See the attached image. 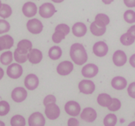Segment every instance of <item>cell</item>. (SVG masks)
<instances>
[{
    "label": "cell",
    "mask_w": 135,
    "mask_h": 126,
    "mask_svg": "<svg viewBox=\"0 0 135 126\" xmlns=\"http://www.w3.org/2000/svg\"><path fill=\"white\" fill-rule=\"evenodd\" d=\"M70 58L78 66H81L88 61V54L81 43H74L70 49Z\"/></svg>",
    "instance_id": "6da1fadb"
},
{
    "label": "cell",
    "mask_w": 135,
    "mask_h": 126,
    "mask_svg": "<svg viewBox=\"0 0 135 126\" xmlns=\"http://www.w3.org/2000/svg\"><path fill=\"white\" fill-rule=\"evenodd\" d=\"M70 26L66 24H59L55 28V32L52 35V39L55 43H59L70 33Z\"/></svg>",
    "instance_id": "7a4b0ae2"
},
{
    "label": "cell",
    "mask_w": 135,
    "mask_h": 126,
    "mask_svg": "<svg viewBox=\"0 0 135 126\" xmlns=\"http://www.w3.org/2000/svg\"><path fill=\"white\" fill-rule=\"evenodd\" d=\"M56 8L53 4L50 3H45L39 7L38 13L43 18H50L56 13Z\"/></svg>",
    "instance_id": "3957f363"
},
{
    "label": "cell",
    "mask_w": 135,
    "mask_h": 126,
    "mask_svg": "<svg viewBox=\"0 0 135 126\" xmlns=\"http://www.w3.org/2000/svg\"><path fill=\"white\" fill-rule=\"evenodd\" d=\"M26 27L30 32L34 35L40 34L44 29V26L42 24V22L36 18L30 19V21H28L26 24Z\"/></svg>",
    "instance_id": "277c9868"
},
{
    "label": "cell",
    "mask_w": 135,
    "mask_h": 126,
    "mask_svg": "<svg viewBox=\"0 0 135 126\" xmlns=\"http://www.w3.org/2000/svg\"><path fill=\"white\" fill-rule=\"evenodd\" d=\"M61 113L60 108L56 103H50L45 106V115L49 120H56Z\"/></svg>",
    "instance_id": "5b68a950"
},
{
    "label": "cell",
    "mask_w": 135,
    "mask_h": 126,
    "mask_svg": "<svg viewBox=\"0 0 135 126\" xmlns=\"http://www.w3.org/2000/svg\"><path fill=\"white\" fill-rule=\"evenodd\" d=\"M74 69V65L72 62L69 61H64L59 63L57 67V72L62 76H66L70 75Z\"/></svg>",
    "instance_id": "8992f818"
},
{
    "label": "cell",
    "mask_w": 135,
    "mask_h": 126,
    "mask_svg": "<svg viewBox=\"0 0 135 126\" xmlns=\"http://www.w3.org/2000/svg\"><path fill=\"white\" fill-rule=\"evenodd\" d=\"M23 69L21 65L17 63L11 64L7 69V75L12 79H18L22 75Z\"/></svg>",
    "instance_id": "52a82bcc"
},
{
    "label": "cell",
    "mask_w": 135,
    "mask_h": 126,
    "mask_svg": "<svg viewBox=\"0 0 135 126\" xmlns=\"http://www.w3.org/2000/svg\"><path fill=\"white\" fill-rule=\"evenodd\" d=\"M93 51L97 57H105L108 52V46L105 42L98 41L96 43H94L93 47Z\"/></svg>",
    "instance_id": "ba28073f"
},
{
    "label": "cell",
    "mask_w": 135,
    "mask_h": 126,
    "mask_svg": "<svg viewBox=\"0 0 135 126\" xmlns=\"http://www.w3.org/2000/svg\"><path fill=\"white\" fill-rule=\"evenodd\" d=\"M80 106L77 101H69L65 105V111L66 112L72 116H77L80 113Z\"/></svg>",
    "instance_id": "9c48e42d"
},
{
    "label": "cell",
    "mask_w": 135,
    "mask_h": 126,
    "mask_svg": "<svg viewBox=\"0 0 135 126\" xmlns=\"http://www.w3.org/2000/svg\"><path fill=\"white\" fill-rule=\"evenodd\" d=\"M79 92L84 94H92L95 90V84L93 81L84 80L79 84Z\"/></svg>",
    "instance_id": "30bf717a"
},
{
    "label": "cell",
    "mask_w": 135,
    "mask_h": 126,
    "mask_svg": "<svg viewBox=\"0 0 135 126\" xmlns=\"http://www.w3.org/2000/svg\"><path fill=\"white\" fill-rule=\"evenodd\" d=\"M28 122L30 126H44L45 119L40 112H35L30 115Z\"/></svg>",
    "instance_id": "8fae6325"
},
{
    "label": "cell",
    "mask_w": 135,
    "mask_h": 126,
    "mask_svg": "<svg viewBox=\"0 0 135 126\" xmlns=\"http://www.w3.org/2000/svg\"><path fill=\"white\" fill-rule=\"evenodd\" d=\"M80 118L85 122L92 123L97 118V112L92 107H86L83 110L82 113L80 114Z\"/></svg>",
    "instance_id": "7c38bea8"
},
{
    "label": "cell",
    "mask_w": 135,
    "mask_h": 126,
    "mask_svg": "<svg viewBox=\"0 0 135 126\" xmlns=\"http://www.w3.org/2000/svg\"><path fill=\"white\" fill-rule=\"evenodd\" d=\"M27 98V92L22 87H17L12 90V98L16 102H21Z\"/></svg>",
    "instance_id": "4fadbf2b"
},
{
    "label": "cell",
    "mask_w": 135,
    "mask_h": 126,
    "mask_svg": "<svg viewBox=\"0 0 135 126\" xmlns=\"http://www.w3.org/2000/svg\"><path fill=\"white\" fill-rule=\"evenodd\" d=\"M81 73L85 78H93L98 73V67L95 64H87L83 67Z\"/></svg>",
    "instance_id": "5bb4252c"
},
{
    "label": "cell",
    "mask_w": 135,
    "mask_h": 126,
    "mask_svg": "<svg viewBox=\"0 0 135 126\" xmlns=\"http://www.w3.org/2000/svg\"><path fill=\"white\" fill-rule=\"evenodd\" d=\"M113 63L116 66H122L127 62V56L124 51L116 50L112 57Z\"/></svg>",
    "instance_id": "9a60e30c"
},
{
    "label": "cell",
    "mask_w": 135,
    "mask_h": 126,
    "mask_svg": "<svg viewBox=\"0 0 135 126\" xmlns=\"http://www.w3.org/2000/svg\"><path fill=\"white\" fill-rule=\"evenodd\" d=\"M22 12L26 17H33L37 13V6L32 2H27L22 7Z\"/></svg>",
    "instance_id": "2e32d148"
},
{
    "label": "cell",
    "mask_w": 135,
    "mask_h": 126,
    "mask_svg": "<svg viewBox=\"0 0 135 126\" xmlns=\"http://www.w3.org/2000/svg\"><path fill=\"white\" fill-rule=\"evenodd\" d=\"M25 86L29 90H35L38 86V78L35 74H30L25 78Z\"/></svg>",
    "instance_id": "e0dca14e"
},
{
    "label": "cell",
    "mask_w": 135,
    "mask_h": 126,
    "mask_svg": "<svg viewBox=\"0 0 135 126\" xmlns=\"http://www.w3.org/2000/svg\"><path fill=\"white\" fill-rule=\"evenodd\" d=\"M72 33L75 36L80 38L86 35L87 33V26L82 22H76L72 26Z\"/></svg>",
    "instance_id": "ac0fdd59"
},
{
    "label": "cell",
    "mask_w": 135,
    "mask_h": 126,
    "mask_svg": "<svg viewBox=\"0 0 135 126\" xmlns=\"http://www.w3.org/2000/svg\"><path fill=\"white\" fill-rule=\"evenodd\" d=\"M43 59L42 52L38 49H32L28 53V60L32 64H38Z\"/></svg>",
    "instance_id": "d6986e66"
},
{
    "label": "cell",
    "mask_w": 135,
    "mask_h": 126,
    "mask_svg": "<svg viewBox=\"0 0 135 126\" xmlns=\"http://www.w3.org/2000/svg\"><path fill=\"white\" fill-rule=\"evenodd\" d=\"M112 86L116 90H123L127 86L126 79L122 76H115L112 80Z\"/></svg>",
    "instance_id": "ffe728a7"
},
{
    "label": "cell",
    "mask_w": 135,
    "mask_h": 126,
    "mask_svg": "<svg viewBox=\"0 0 135 126\" xmlns=\"http://www.w3.org/2000/svg\"><path fill=\"white\" fill-rule=\"evenodd\" d=\"M14 39L10 35H3L0 37V51L10 49L13 46Z\"/></svg>",
    "instance_id": "44dd1931"
},
{
    "label": "cell",
    "mask_w": 135,
    "mask_h": 126,
    "mask_svg": "<svg viewBox=\"0 0 135 126\" xmlns=\"http://www.w3.org/2000/svg\"><path fill=\"white\" fill-rule=\"evenodd\" d=\"M98 103L103 107H108L112 102V98L107 93H101L98 95Z\"/></svg>",
    "instance_id": "7402d4cb"
},
{
    "label": "cell",
    "mask_w": 135,
    "mask_h": 126,
    "mask_svg": "<svg viewBox=\"0 0 135 126\" xmlns=\"http://www.w3.org/2000/svg\"><path fill=\"white\" fill-rule=\"evenodd\" d=\"M107 26H102L96 24L94 21L91 23L90 25V31L91 33L95 36H102L106 33Z\"/></svg>",
    "instance_id": "603a6c76"
},
{
    "label": "cell",
    "mask_w": 135,
    "mask_h": 126,
    "mask_svg": "<svg viewBox=\"0 0 135 126\" xmlns=\"http://www.w3.org/2000/svg\"><path fill=\"white\" fill-rule=\"evenodd\" d=\"M17 49L24 53H29L32 50V43L28 39H22L17 43Z\"/></svg>",
    "instance_id": "cb8c5ba5"
},
{
    "label": "cell",
    "mask_w": 135,
    "mask_h": 126,
    "mask_svg": "<svg viewBox=\"0 0 135 126\" xmlns=\"http://www.w3.org/2000/svg\"><path fill=\"white\" fill-rule=\"evenodd\" d=\"M94 22L99 26H107L110 23V18L107 15H106L104 13H98L96 16V17H95Z\"/></svg>",
    "instance_id": "d4e9b609"
},
{
    "label": "cell",
    "mask_w": 135,
    "mask_h": 126,
    "mask_svg": "<svg viewBox=\"0 0 135 126\" xmlns=\"http://www.w3.org/2000/svg\"><path fill=\"white\" fill-rule=\"evenodd\" d=\"M62 55V50L58 46H53L49 51V57L52 60H58Z\"/></svg>",
    "instance_id": "484cf974"
},
{
    "label": "cell",
    "mask_w": 135,
    "mask_h": 126,
    "mask_svg": "<svg viewBox=\"0 0 135 126\" xmlns=\"http://www.w3.org/2000/svg\"><path fill=\"white\" fill-rule=\"evenodd\" d=\"M120 43L124 45V46H130L132 45L134 41H135V38H133L130 34H129L128 32H126L124 34H123L120 36Z\"/></svg>",
    "instance_id": "4316f807"
},
{
    "label": "cell",
    "mask_w": 135,
    "mask_h": 126,
    "mask_svg": "<svg viewBox=\"0 0 135 126\" xmlns=\"http://www.w3.org/2000/svg\"><path fill=\"white\" fill-rule=\"evenodd\" d=\"M14 59L17 63H25L28 59V53H24L17 49L14 52Z\"/></svg>",
    "instance_id": "83f0119b"
},
{
    "label": "cell",
    "mask_w": 135,
    "mask_h": 126,
    "mask_svg": "<svg viewBox=\"0 0 135 126\" xmlns=\"http://www.w3.org/2000/svg\"><path fill=\"white\" fill-rule=\"evenodd\" d=\"M12 59H13V56H12V52L11 51L5 52L0 56V62L4 66L11 64Z\"/></svg>",
    "instance_id": "f1b7e54d"
},
{
    "label": "cell",
    "mask_w": 135,
    "mask_h": 126,
    "mask_svg": "<svg viewBox=\"0 0 135 126\" xmlns=\"http://www.w3.org/2000/svg\"><path fill=\"white\" fill-rule=\"evenodd\" d=\"M11 125L12 126H25L26 120L22 115H16L11 119Z\"/></svg>",
    "instance_id": "f546056e"
},
{
    "label": "cell",
    "mask_w": 135,
    "mask_h": 126,
    "mask_svg": "<svg viewBox=\"0 0 135 126\" xmlns=\"http://www.w3.org/2000/svg\"><path fill=\"white\" fill-rule=\"evenodd\" d=\"M117 122V117L115 114H108L103 120L105 126H115Z\"/></svg>",
    "instance_id": "4dcf8cb0"
},
{
    "label": "cell",
    "mask_w": 135,
    "mask_h": 126,
    "mask_svg": "<svg viewBox=\"0 0 135 126\" xmlns=\"http://www.w3.org/2000/svg\"><path fill=\"white\" fill-rule=\"evenodd\" d=\"M12 8L9 5L7 4H2L0 7V17L3 18H7L12 15Z\"/></svg>",
    "instance_id": "1f68e13d"
},
{
    "label": "cell",
    "mask_w": 135,
    "mask_h": 126,
    "mask_svg": "<svg viewBox=\"0 0 135 126\" xmlns=\"http://www.w3.org/2000/svg\"><path fill=\"white\" fill-rule=\"evenodd\" d=\"M124 19L129 24L135 23V12L133 10H128L124 13Z\"/></svg>",
    "instance_id": "d6a6232c"
},
{
    "label": "cell",
    "mask_w": 135,
    "mask_h": 126,
    "mask_svg": "<svg viewBox=\"0 0 135 126\" xmlns=\"http://www.w3.org/2000/svg\"><path fill=\"white\" fill-rule=\"evenodd\" d=\"M10 111V106L9 103L6 101H0V115L3 116L6 115Z\"/></svg>",
    "instance_id": "836d02e7"
},
{
    "label": "cell",
    "mask_w": 135,
    "mask_h": 126,
    "mask_svg": "<svg viewBox=\"0 0 135 126\" xmlns=\"http://www.w3.org/2000/svg\"><path fill=\"white\" fill-rule=\"evenodd\" d=\"M121 107V102L118 98H112V104L110 105V106H108L107 108L110 110V112H116L119 111Z\"/></svg>",
    "instance_id": "e575fe53"
},
{
    "label": "cell",
    "mask_w": 135,
    "mask_h": 126,
    "mask_svg": "<svg viewBox=\"0 0 135 126\" xmlns=\"http://www.w3.org/2000/svg\"><path fill=\"white\" fill-rule=\"evenodd\" d=\"M10 30V24L5 20L0 19V34L7 33Z\"/></svg>",
    "instance_id": "d590c367"
},
{
    "label": "cell",
    "mask_w": 135,
    "mask_h": 126,
    "mask_svg": "<svg viewBox=\"0 0 135 126\" xmlns=\"http://www.w3.org/2000/svg\"><path fill=\"white\" fill-rule=\"evenodd\" d=\"M127 92H128L129 97H131L132 98H135V82H133L129 85Z\"/></svg>",
    "instance_id": "8d00e7d4"
},
{
    "label": "cell",
    "mask_w": 135,
    "mask_h": 126,
    "mask_svg": "<svg viewBox=\"0 0 135 126\" xmlns=\"http://www.w3.org/2000/svg\"><path fill=\"white\" fill-rule=\"evenodd\" d=\"M56 102V98L53 95H47L44 99V105L47 106V104L50 103H55Z\"/></svg>",
    "instance_id": "74e56055"
},
{
    "label": "cell",
    "mask_w": 135,
    "mask_h": 126,
    "mask_svg": "<svg viewBox=\"0 0 135 126\" xmlns=\"http://www.w3.org/2000/svg\"><path fill=\"white\" fill-rule=\"evenodd\" d=\"M68 126H79V122L75 118H70L67 122Z\"/></svg>",
    "instance_id": "f35d334b"
},
{
    "label": "cell",
    "mask_w": 135,
    "mask_h": 126,
    "mask_svg": "<svg viewBox=\"0 0 135 126\" xmlns=\"http://www.w3.org/2000/svg\"><path fill=\"white\" fill-rule=\"evenodd\" d=\"M124 3L128 7H135V0H124Z\"/></svg>",
    "instance_id": "ab89813d"
},
{
    "label": "cell",
    "mask_w": 135,
    "mask_h": 126,
    "mask_svg": "<svg viewBox=\"0 0 135 126\" xmlns=\"http://www.w3.org/2000/svg\"><path fill=\"white\" fill-rule=\"evenodd\" d=\"M127 32H128L129 34H130L133 38H135V25L132 26L128 30H127Z\"/></svg>",
    "instance_id": "60d3db41"
},
{
    "label": "cell",
    "mask_w": 135,
    "mask_h": 126,
    "mask_svg": "<svg viewBox=\"0 0 135 126\" xmlns=\"http://www.w3.org/2000/svg\"><path fill=\"white\" fill-rule=\"evenodd\" d=\"M129 64L131 65V66L135 68V53L133 54L132 56L129 57Z\"/></svg>",
    "instance_id": "b9f144b4"
},
{
    "label": "cell",
    "mask_w": 135,
    "mask_h": 126,
    "mask_svg": "<svg viewBox=\"0 0 135 126\" xmlns=\"http://www.w3.org/2000/svg\"><path fill=\"white\" fill-rule=\"evenodd\" d=\"M102 3H104V4H107V5H109V4H110L112 3L114 0H102Z\"/></svg>",
    "instance_id": "7bdbcfd3"
},
{
    "label": "cell",
    "mask_w": 135,
    "mask_h": 126,
    "mask_svg": "<svg viewBox=\"0 0 135 126\" xmlns=\"http://www.w3.org/2000/svg\"><path fill=\"white\" fill-rule=\"evenodd\" d=\"M3 75H4V71H3V70L0 67V80L3 77Z\"/></svg>",
    "instance_id": "ee69618b"
},
{
    "label": "cell",
    "mask_w": 135,
    "mask_h": 126,
    "mask_svg": "<svg viewBox=\"0 0 135 126\" xmlns=\"http://www.w3.org/2000/svg\"><path fill=\"white\" fill-rule=\"evenodd\" d=\"M52 1L53 2V3H62L64 0H52Z\"/></svg>",
    "instance_id": "f6af8a7d"
},
{
    "label": "cell",
    "mask_w": 135,
    "mask_h": 126,
    "mask_svg": "<svg viewBox=\"0 0 135 126\" xmlns=\"http://www.w3.org/2000/svg\"><path fill=\"white\" fill-rule=\"evenodd\" d=\"M128 126H135V121L131 122L130 124H129V125H128Z\"/></svg>",
    "instance_id": "bcb514c9"
},
{
    "label": "cell",
    "mask_w": 135,
    "mask_h": 126,
    "mask_svg": "<svg viewBox=\"0 0 135 126\" xmlns=\"http://www.w3.org/2000/svg\"><path fill=\"white\" fill-rule=\"evenodd\" d=\"M0 126H5V124L1 120H0Z\"/></svg>",
    "instance_id": "7dc6e473"
},
{
    "label": "cell",
    "mask_w": 135,
    "mask_h": 126,
    "mask_svg": "<svg viewBox=\"0 0 135 126\" xmlns=\"http://www.w3.org/2000/svg\"><path fill=\"white\" fill-rule=\"evenodd\" d=\"M1 6H2V3H1V0H0V7H1Z\"/></svg>",
    "instance_id": "c3c4849f"
}]
</instances>
